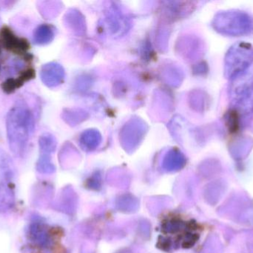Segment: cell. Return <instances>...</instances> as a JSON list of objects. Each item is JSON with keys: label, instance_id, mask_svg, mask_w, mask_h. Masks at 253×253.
<instances>
[{"label": "cell", "instance_id": "cell-7", "mask_svg": "<svg viewBox=\"0 0 253 253\" xmlns=\"http://www.w3.org/2000/svg\"><path fill=\"white\" fill-rule=\"evenodd\" d=\"M50 29L45 25H42L34 32V41L38 44H44L50 40Z\"/></svg>", "mask_w": 253, "mask_h": 253}, {"label": "cell", "instance_id": "cell-6", "mask_svg": "<svg viewBox=\"0 0 253 253\" xmlns=\"http://www.w3.org/2000/svg\"><path fill=\"white\" fill-rule=\"evenodd\" d=\"M60 71L57 66L53 64L46 65L42 68L41 78L43 83L47 86H53L60 78Z\"/></svg>", "mask_w": 253, "mask_h": 253}, {"label": "cell", "instance_id": "cell-2", "mask_svg": "<svg viewBox=\"0 0 253 253\" xmlns=\"http://www.w3.org/2000/svg\"><path fill=\"white\" fill-rule=\"evenodd\" d=\"M193 227L190 223H187L178 218H171L166 220L162 224V231L163 237L159 241L164 250H175L180 246L193 245L196 242V234L192 230Z\"/></svg>", "mask_w": 253, "mask_h": 253}, {"label": "cell", "instance_id": "cell-1", "mask_svg": "<svg viewBox=\"0 0 253 253\" xmlns=\"http://www.w3.org/2000/svg\"><path fill=\"white\" fill-rule=\"evenodd\" d=\"M34 127V117L28 105L18 101L7 113L6 119L9 147L16 157H23L26 152Z\"/></svg>", "mask_w": 253, "mask_h": 253}, {"label": "cell", "instance_id": "cell-5", "mask_svg": "<svg viewBox=\"0 0 253 253\" xmlns=\"http://www.w3.org/2000/svg\"><path fill=\"white\" fill-rule=\"evenodd\" d=\"M15 203V195L11 184L0 186V213L10 210Z\"/></svg>", "mask_w": 253, "mask_h": 253}, {"label": "cell", "instance_id": "cell-8", "mask_svg": "<svg viewBox=\"0 0 253 253\" xmlns=\"http://www.w3.org/2000/svg\"><path fill=\"white\" fill-rule=\"evenodd\" d=\"M37 170L42 173H49L53 172V166L50 164V161L46 158L45 156L42 157L37 163Z\"/></svg>", "mask_w": 253, "mask_h": 253}, {"label": "cell", "instance_id": "cell-4", "mask_svg": "<svg viewBox=\"0 0 253 253\" xmlns=\"http://www.w3.org/2000/svg\"><path fill=\"white\" fill-rule=\"evenodd\" d=\"M14 169L13 161L8 154L0 149V186L11 184Z\"/></svg>", "mask_w": 253, "mask_h": 253}, {"label": "cell", "instance_id": "cell-3", "mask_svg": "<svg viewBox=\"0 0 253 253\" xmlns=\"http://www.w3.org/2000/svg\"><path fill=\"white\" fill-rule=\"evenodd\" d=\"M28 242L34 248L49 251L53 248L54 239L51 228L40 218H34L27 229Z\"/></svg>", "mask_w": 253, "mask_h": 253}]
</instances>
